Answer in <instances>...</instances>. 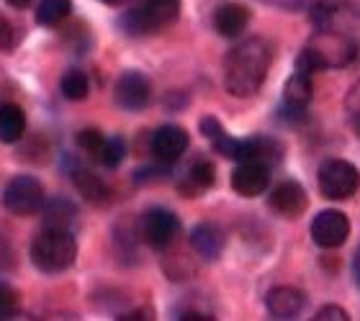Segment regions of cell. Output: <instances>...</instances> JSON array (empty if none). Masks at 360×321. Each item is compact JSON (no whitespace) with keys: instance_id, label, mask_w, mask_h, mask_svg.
Here are the masks:
<instances>
[{"instance_id":"5b68a950","label":"cell","mask_w":360,"mask_h":321,"mask_svg":"<svg viewBox=\"0 0 360 321\" xmlns=\"http://www.w3.org/2000/svg\"><path fill=\"white\" fill-rule=\"evenodd\" d=\"M0 203L8 214L13 216H37L44 211L46 193L44 185L39 183L34 175H15L13 180H8V185L3 188Z\"/></svg>"},{"instance_id":"2e32d148","label":"cell","mask_w":360,"mask_h":321,"mask_svg":"<svg viewBox=\"0 0 360 321\" xmlns=\"http://www.w3.org/2000/svg\"><path fill=\"white\" fill-rule=\"evenodd\" d=\"M191 247L193 252L201 257V260H219L221 252L226 247V234L219 224H211V221H201V224L193 226L191 232Z\"/></svg>"},{"instance_id":"4fadbf2b","label":"cell","mask_w":360,"mask_h":321,"mask_svg":"<svg viewBox=\"0 0 360 321\" xmlns=\"http://www.w3.org/2000/svg\"><path fill=\"white\" fill-rule=\"evenodd\" d=\"M229 183H232V190L240 198H257L270 188V164L237 162Z\"/></svg>"},{"instance_id":"7402d4cb","label":"cell","mask_w":360,"mask_h":321,"mask_svg":"<svg viewBox=\"0 0 360 321\" xmlns=\"http://www.w3.org/2000/svg\"><path fill=\"white\" fill-rule=\"evenodd\" d=\"M75 216H77L75 203L68 201V198H52V201L44 203L46 226H65V229H70V224L75 221Z\"/></svg>"},{"instance_id":"9a60e30c","label":"cell","mask_w":360,"mask_h":321,"mask_svg":"<svg viewBox=\"0 0 360 321\" xmlns=\"http://www.w3.org/2000/svg\"><path fill=\"white\" fill-rule=\"evenodd\" d=\"M283 159V144L273 136H248L237 144V157L234 162H263V164H278Z\"/></svg>"},{"instance_id":"6da1fadb","label":"cell","mask_w":360,"mask_h":321,"mask_svg":"<svg viewBox=\"0 0 360 321\" xmlns=\"http://www.w3.org/2000/svg\"><path fill=\"white\" fill-rule=\"evenodd\" d=\"M273 65V49L265 39L252 37L229 49L224 57V88L232 98H252L260 93Z\"/></svg>"},{"instance_id":"d4e9b609","label":"cell","mask_w":360,"mask_h":321,"mask_svg":"<svg viewBox=\"0 0 360 321\" xmlns=\"http://www.w3.org/2000/svg\"><path fill=\"white\" fill-rule=\"evenodd\" d=\"M127 157V142H124V136H108L103 144V152H101V164L108 167V170H116L121 162Z\"/></svg>"},{"instance_id":"ffe728a7","label":"cell","mask_w":360,"mask_h":321,"mask_svg":"<svg viewBox=\"0 0 360 321\" xmlns=\"http://www.w3.org/2000/svg\"><path fill=\"white\" fill-rule=\"evenodd\" d=\"M201 134L209 139L214 152H219L221 157H226V159L237 157V144H240V139H234L232 134H226V129L221 126V121H219L217 116H203Z\"/></svg>"},{"instance_id":"4316f807","label":"cell","mask_w":360,"mask_h":321,"mask_svg":"<svg viewBox=\"0 0 360 321\" xmlns=\"http://www.w3.org/2000/svg\"><path fill=\"white\" fill-rule=\"evenodd\" d=\"M18 306H21V301H18L15 288L0 280V321L13 319V316L18 314Z\"/></svg>"},{"instance_id":"3957f363","label":"cell","mask_w":360,"mask_h":321,"mask_svg":"<svg viewBox=\"0 0 360 321\" xmlns=\"http://www.w3.org/2000/svg\"><path fill=\"white\" fill-rule=\"evenodd\" d=\"M29 257L34 268L44 275H60L70 270L77 260L75 234L65 226H46L34 237L29 247Z\"/></svg>"},{"instance_id":"52a82bcc","label":"cell","mask_w":360,"mask_h":321,"mask_svg":"<svg viewBox=\"0 0 360 321\" xmlns=\"http://www.w3.org/2000/svg\"><path fill=\"white\" fill-rule=\"evenodd\" d=\"M180 218L165 206H152L139 218V237H142L152 249H167L178 240Z\"/></svg>"},{"instance_id":"9c48e42d","label":"cell","mask_w":360,"mask_h":321,"mask_svg":"<svg viewBox=\"0 0 360 321\" xmlns=\"http://www.w3.org/2000/svg\"><path fill=\"white\" fill-rule=\"evenodd\" d=\"M311 242L322 249H338L350 237V218L338 209H324L311 218Z\"/></svg>"},{"instance_id":"44dd1931","label":"cell","mask_w":360,"mask_h":321,"mask_svg":"<svg viewBox=\"0 0 360 321\" xmlns=\"http://www.w3.org/2000/svg\"><path fill=\"white\" fill-rule=\"evenodd\" d=\"M23 134H26V116L21 105H0V144H15Z\"/></svg>"},{"instance_id":"277c9868","label":"cell","mask_w":360,"mask_h":321,"mask_svg":"<svg viewBox=\"0 0 360 321\" xmlns=\"http://www.w3.org/2000/svg\"><path fill=\"white\" fill-rule=\"evenodd\" d=\"M180 0H139L119 15V29L127 37H150L178 21Z\"/></svg>"},{"instance_id":"30bf717a","label":"cell","mask_w":360,"mask_h":321,"mask_svg":"<svg viewBox=\"0 0 360 321\" xmlns=\"http://www.w3.org/2000/svg\"><path fill=\"white\" fill-rule=\"evenodd\" d=\"M65 170L68 178L72 180V185L77 188V193L83 195L85 201L90 203H105L111 198V188L98 172H93L85 162H80L77 157H65Z\"/></svg>"},{"instance_id":"603a6c76","label":"cell","mask_w":360,"mask_h":321,"mask_svg":"<svg viewBox=\"0 0 360 321\" xmlns=\"http://www.w3.org/2000/svg\"><path fill=\"white\" fill-rule=\"evenodd\" d=\"M72 13V0H41L37 8L39 26H57Z\"/></svg>"},{"instance_id":"f1b7e54d","label":"cell","mask_w":360,"mask_h":321,"mask_svg":"<svg viewBox=\"0 0 360 321\" xmlns=\"http://www.w3.org/2000/svg\"><path fill=\"white\" fill-rule=\"evenodd\" d=\"M316 321H347L350 316L345 314V308L340 306H322L314 316Z\"/></svg>"},{"instance_id":"1f68e13d","label":"cell","mask_w":360,"mask_h":321,"mask_svg":"<svg viewBox=\"0 0 360 321\" xmlns=\"http://www.w3.org/2000/svg\"><path fill=\"white\" fill-rule=\"evenodd\" d=\"M6 3L11 8H18V11H23V8H29L31 3H34V0H6Z\"/></svg>"},{"instance_id":"d6a6232c","label":"cell","mask_w":360,"mask_h":321,"mask_svg":"<svg viewBox=\"0 0 360 321\" xmlns=\"http://www.w3.org/2000/svg\"><path fill=\"white\" fill-rule=\"evenodd\" d=\"M101 3H105V6H124L127 0H101Z\"/></svg>"},{"instance_id":"5bb4252c","label":"cell","mask_w":360,"mask_h":321,"mask_svg":"<svg viewBox=\"0 0 360 321\" xmlns=\"http://www.w3.org/2000/svg\"><path fill=\"white\" fill-rule=\"evenodd\" d=\"M311 77L314 75L293 70V75L283 85V113H288L293 119L307 116V105L314 98V80Z\"/></svg>"},{"instance_id":"ba28073f","label":"cell","mask_w":360,"mask_h":321,"mask_svg":"<svg viewBox=\"0 0 360 321\" xmlns=\"http://www.w3.org/2000/svg\"><path fill=\"white\" fill-rule=\"evenodd\" d=\"M113 100L121 111L139 113L144 111L152 100V82L150 77L139 70H127L113 85Z\"/></svg>"},{"instance_id":"d6986e66","label":"cell","mask_w":360,"mask_h":321,"mask_svg":"<svg viewBox=\"0 0 360 321\" xmlns=\"http://www.w3.org/2000/svg\"><path fill=\"white\" fill-rule=\"evenodd\" d=\"M214 183H217V167L209 159H195L186 170V175L180 178L178 190L186 198H193V195H203L206 190H211Z\"/></svg>"},{"instance_id":"83f0119b","label":"cell","mask_w":360,"mask_h":321,"mask_svg":"<svg viewBox=\"0 0 360 321\" xmlns=\"http://www.w3.org/2000/svg\"><path fill=\"white\" fill-rule=\"evenodd\" d=\"M15 46V31L6 15L0 13V52H11Z\"/></svg>"},{"instance_id":"f546056e","label":"cell","mask_w":360,"mask_h":321,"mask_svg":"<svg viewBox=\"0 0 360 321\" xmlns=\"http://www.w3.org/2000/svg\"><path fill=\"white\" fill-rule=\"evenodd\" d=\"M175 319H195V321H211L214 316H209V314H201V311H180Z\"/></svg>"},{"instance_id":"7a4b0ae2","label":"cell","mask_w":360,"mask_h":321,"mask_svg":"<svg viewBox=\"0 0 360 321\" xmlns=\"http://www.w3.org/2000/svg\"><path fill=\"white\" fill-rule=\"evenodd\" d=\"M355 54H358V44L350 37L332 29H316L311 41L296 57V70L314 75L322 70L345 67L355 60Z\"/></svg>"},{"instance_id":"cb8c5ba5","label":"cell","mask_w":360,"mask_h":321,"mask_svg":"<svg viewBox=\"0 0 360 321\" xmlns=\"http://www.w3.org/2000/svg\"><path fill=\"white\" fill-rule=\"evenodd\" d=\"M60 90L62 96L68 98V100H85V98L90 96V80L88 75H85L83 70H68L65 75H62L60 80Z\"/></svg>"},{"instance_id":"7c38bea8","label":"cell","mask_w":360,"mask_h":321,"mask_svg":"<svg viewBox=\"0 0 360 321\" xmlns=\"http://www.w3.org/2000/svg\"><path fill=\"white\" fill-rule=\"evenodd\" d=\"M268 206L276 211L281 218H299L309 206V195L301 183L296 180H283L278 183L268 195Z\"/></svg>"},{"instance_id":"484cf974","label":"cell","mask_w":360,"mask_h":321,"mask_svg":"<svg viewBox=\"0 0 360 321\" xmlns=\"http://www.w3.org/2000/svg\"><path fill=\"white\" fill-rule=\"evenodd\" d=\"M105 139H108V136H103L98 129H83V131L75 136V144L85 152V155H90V157H101Z\"/></svg>"},{"instance_id":"8992f818","label":"cell","mask_w":360,"mask_h":321,"mask_svg":"<svg viewBox=\"0 0 360 321\" xmlns=\"http://www.w3.org/2000/svg\"><path fill=\"white\" fill-rule=\"evenodd\" d=\"M316 185H319V193L327 201H347L350 195L358 193L360 170L353 162H347V159H327V162L319 164Z\"/></svg>"},{"instance_id":"e0dca14e","label":"cell","mask_w":360,"mask_h":321,"mask_svg":"<svg viewBox=\"0 0 360 321\" xmlns=\"http://www.w3.org/2000/svg\"><path fill=\"white\" fill-rule=\"evenodd\" d=\"M250 21H252V13H250L248 6L242 3H221V6L214 11V29H217L219 37L224 39H237L248 31Z\"/></svg>"},{"instance_id":"8fae6325","label":"cell","mask_w":360,"mask_h":321,"mask_svg":"<svg viewBox=\"0 0 360 321\" xmlns=\"http://www.w3.org/2000/svg\"><path fill=\"white\" fill-rule=\"evenodd\" d=\"M188 144H191V136L186 129L178 124H165L152 134L150 147L155 159H160L162 164H175L188 152Z\"/></svg>"},{"instance_id":"ac0fdd59","label":"cell","mask_w":360,"mask_h":321,"mask_svg":"<svg viewBox=\"0 0 360 321\" xmlns=\"http://www.w3.org/2000/svg\"><path fill=\"white\" fill-rule=\"evenodd\" d=\"M304 306H307V296L299 288H288V285L273 288L265 299V308L273 319H296Z\"/></svg>"},{"instance_id":"4dcf8cb0","label":"cell","mask_w":360,"mask_h":321,"mask_svg":"<svg viewBox=\"0 0 360 321\" xmlns=\"http://www.w3.org/2000/svg\"><path fill=\"white\" fill-rule=\"evenodd\" d=\"M353 277H355V283L360 285V249L355 252V257H353Z\"/></svg>"}]
</instances>
